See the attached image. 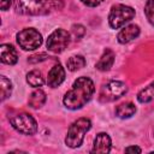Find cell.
<instances>
[{"label": "cell", "mask_w": 154, "mask_h": 154, "mask_svg": "<svg viewBox=\"0 0 154 154\" xmlns=\"http://www.w3.org/2000/svg\"><path fill=\"white\" fill-rule=\"evenodd\" d=\"M26 82H28L31 87L37 88V87H41V85L45 83V79H43L42 73H41L38 70H32V71H30V72L26 75Z\"/></svg>", "instance_id": "e0dca14e"}, {"label": "cell", "mask_w": 154, "mask_h": 154, "mask_svg": "<svg viewBox=\"0 0 154 154\" xmlns=\"http://www.w3.org/2000/svg\"><path fill=\"white\" fill-rule=\"evenodd\" d=\"M109 150H111L109 136L105 132L97 134L94 141V147L91 149V153H109Z\"/></svg>", "instance_id": "30bf717a"}, {"label": "cell", "mask_w": 154, "mask_h": 154, "mask_svg": "<svg viewBox=\"0 0 154 154\" xmlns=\"http://www.w3.org/2000/svg\"><path fill=\"white\" fill-rule=\"evenodd\" d=\"M48 57L46 53H41V54H36V55H32V57H29V63H38V61H42V60H46Z\"/></svg>", "instance_id": "7402d4cb"}, {"label": "cell", "mask_w": 154, "mask_h": 154, "mask_svg": "<svg viewBox=\"0 0 154 154\" xmlns=\"http://www.w3.org/2000/svg\"><path fill=\"white\" fill-rule=\"evenodd\" d=\"M128 91V87L119 81H111L102 88V96L107 100H116Z\"/></svg>", "instance_id": "ba28073f"}, {"label": "cell", "mask_w": 154, "mask_h": 154, "mask_svg": "<svg viewBox=\"0 0 154 154\" xmlns=\"http://www.w3.org/2000/svg\"><path fill=\"white\" fill-rule=\"evenodd\" d=\"M84 65H85V59L82 55H73V57L69 58L66 61V66L70 71L79 70V69L84 67Z\"/></svg>", "instance_id": "ac0fdd59"}, {"label": "cell", "mask_w": 154, "mask_h": 154, "mask_svg": "<svg viewBox=\"0 0 154 154\" xmlns=\"http://www.w3.org/2000/svg\"><path fill=\"white\" fill-rule=\"evenodd\" d=\"M154 99V82L150 83L149 85H147L146 88H143L138 94H137V100L142 103H147L150 102Z\"/></svg>", "instance_id": "2e32d148"}, {"label": "cell", "mask_w": 154, "mask_h": 154, "mask_svg": "<svg viewBox=\"0 0 154 154\" xmlns=\"http://www.w3.org/2000/svg\"><path fill=\"white\" fill-rule=\"evenodd\" d=\"M90 126H91V123L87 118H79L76 122H73L67 130V135L65 138L66 146H69L70 148L79 147L84 140L85 132L90 129Z\"/></svg>", "instance_id": "3957f363"}, {"label": "cell", "mask_w": 154, "mask_h": 154, "mask_svg": "<svg viewBox=\"0 0 154 154\" xmlns=\"http://www.w3.org/2000/svg\"><path fill=\"white\" fill-rule=\"evenodd\" d=\"M84 32H85V29H84L83 25H81V24H75V25H72V34H73L77 38L82 37V36L84 35Z\"/></svg>", "instance_id": "44dd1931"}, {"label": "cell", "mask_w": 154, "mask_h": 154, "mask_svg": "<svg viewBox=\"0 0 154 154\" xmlns=\"http://www.w3.org/2000/svg\"><path fill=\"white\" fill-rule=\"evenodd\" d=\"M46 102V94L43 90L37 89L34 93H31L29 97V106L32 108H40Z\"/></svg>", "instance_id": "9a60e30c"}, {"label": "cell", "mask_w": 154, "mask_h": 154, "mask_svg": "<svg viewBox=\"0 0 154 154\" xmlns=\"http://www.w3.org/2000/svg\"><path fill=\"white\" fill-rule=\"evenodd\" d=\"M84 5H87V6H90V7H95V6H97V5H100L103 0H81Z\"/></svg>", "instance_id": "603a6c76"}, {"label": "cell", "mask_w": 154, "mask_h": 154, "mask_svg": "<svg viewBox=\"0 0 154 154\" xmlns=\"http://www.w3.org/2000/svg\"><path fill=\"white\" fill-rule=\"evenodd\" d=\"M0 5H1V10L6 11L11 6V0H0Z\"/></svg>", "instance_id": "cb8c5ba5"}, {"label": "cell", "mask_w": 154, "mask_h": 154, "mask_svg": "<svg viewBox=\"0 0 154 154\" xmlns=\"http://www.w3.org/2000/svg\"><path fill=\"white\" fill-rule=\"evenodd\" d=\"M11 125L23 135H34L37 131V123L36 120L26 113L16 114L10 118Z\"/></svg>", "instance_id": "8992f818"}, {"label": "cell", "mask_w": 154, "mask_h": 154, "mask_svg": "<svg viewBox=\"0 0 154 154\" xmlns=\"http://www.w3.org/2000/svg\"><path fill=\"white\" fill-rule=\"evenodd\" d=\"M144 14L148 19V22L154 25V0H148L144 6Z\"/></svg>", "instance_id": "ffe728a7"}, {"label": "cell", "mask_w": 154, "mask_h": 154, "mask_svg": "<svg viewBox=\"0 0 154 154\" xmlns=\"http://www.w3.org/2000/svg\"><path fill=\"white\" fill-rule=\"evenodd\" d=\"M135 112H136V107H135V105L131 103V102H124V103L119 105V106L116 108V114H117V117L123 118V119L130 118L131 116L135 114Z\"/></svg>", "instance_id": "5bb4252c"}, {"label": "cell", "mask_w": 154, "mask_h": 154, "mask_svg": "<svg viewBox=\"0 0 154 154\" xmlns=\"http://www.w3.org/2000/svg\"><path fill=\"white\" fill-rule=\"evenodd\" d=\"M95 91L94 83L88 77H79L75 81L72 88L64 96V105L70 109L82 108Z\"/></svg>", "instance_id": "6da1fadb"}, {"label": "cell", "mask_w": 154, "mask_h": 154, "mask_svg": "<svg viewBox=\"0 0 154 154\" xmlns=\"http://www.w3.org/2000/svg\"><path fill=\"white\" fill-rule=\"evenodd\" d=\"M140 35V28L136 24H130L128 26H124L119 34H118V41L120 43H128L136 38Z\"/></svg>", "instance_id": "8fae6325"}, {"label": "cell", "mask_w": 154, "mask_h": 154, "mask_svg": "<svg viewBox=\"0 0 154 154\" xmlns=\"http://www.w3.org/2000/svg\"><path fill=\"white\" fill-rule=\"evenodd\" d=\"M0 52H1V54H0L1 61L4 64L14 65L18 61V54H17V51L14 49L13 46L7 45V43H4L0 47Z\"/></svg>", "instance_id": "7c38bea8"}, {"label": "cell", "mask_w": 154, "mask_h": 154, "mask_svg": "<svg viewBox=\"0 0 154 154\" xmlns=\"http://www.w3.org/2000/svg\"><path fill=\"white\" fill-rule=\"evenodd\" d=\"M125 152L126 153H130V152H137V153H141V148L140 147H136V146H131V147H128L125 148Z\"/></svg>", "instance_id": "d4e9b609"}, {"label": "cell", "mask_w": 154, "mask_h": 154, "mask_svg": "<svg viewBox=\"0 0 154 154\" xmlns=\"http://www.w3.org/2000/svg\"><path fill=\"white\" fill-rule=\"evenodd\" d=\"M17 42L20 48L25 51H34L42 45V36L36 29L28 28L17 34Z\"/></svg>", "instance_id": "5b68a950"}, {"label": "cell", "mask_w": 154, "mask_h": 154, "mask_svg": "<svg viewBox=\"0 0 154 154\" xmlns=\"http://www.w3.org/2000/svg\"><path fill=\"white\" fill-rule=\"evenodd\" d=\"M114 63V53L111 49H106L96 63V69L100 71H108Z\"/></svg>", "instance_id": "4fadbf2b"}, {"label": "cell", "mask_w": 154, "mask_h": 154, "mask_svg": "<svg viewBox=\"0 0 154 154\" xmlns=\"http://www.w3.org/2000/svg\"><path fill=\"white\" fill-rule=\"evenodd\" d=\"M65 79V70L60 64L54 65L49 72H48V77H47V83L49 87L52 88H57L59 87Z\"/></svg>", "instance_id": "9c48e42d"}, {"label": "cell", "mask_w": 154, "mask_h": 154, "mask_svg": "<svg viewBox=\"0 0 154 154\" xmlns=\"http://www.w3.org/2000/svg\"><path fill=\"white\" fill-rule=\"evenodd\" d=\"M14 10L20 14L42 16L61 10L63 0H13Z\"/></svg>", "instance_id": "7a4b0ae2"}, {"label": "cell", "mask_w": 154, "mask_h": 154, "mask_svg": "<svg viewBox=\"0 0 154 154\" xmlns=\"http://www.w3.org/2000/svg\"><path fill=\"white\" fill-rule=\"evenodd\" d=\"M134 16H135V10L132 7L119 4L112 7L109 16H108V22L112 29H119L126 22L131 20Z\"/></svg>", "instance_id": "277c9868"}, {"label": "cell", "mask_w": 154, "mask_h": 154, "mask_svg": "<svg viewBox=\"0 0 154 154\" xmlns=\"http://www.w3.org/2000/svg\"><path fill=\"white\" fill-rule=\"evenodd\" d=\"M153 134H154V132H153ZM153 136H154V135H153Z\"/></svg>", "instance_id": "484cf974"}, {"label": "cell", "mask_w": 154, "mask_h": 154, "mask_svg": "<svg viewBox=\"0 0 154 154\" xmlns=\"http://www.w3.org/2000/svg\"><path fill=\"white\" fill-rule=\"evenodd\" d=\"M70 42V34L64 29L54 30L47 38V48L53 53L63 52Z\"/></svg>", "instance_id": "52a82bcc"}, {"label": "cell", "mask_w": 154, "mask_h": 154, "mask_svg": "<svg viewBox=\"0 0 154 154\" xmlns=\"http://www.w3.org/2000/svg\"><path fill=\"white\" fill-rule=\"evenodd\" d=\"M0 84H1V100L4 101L5 99H7L11 95L12 91V83L10 82V79H7L5 76L0 77Z\"/></svg>", "instance_id": "d6986e66"}]
</instances>
